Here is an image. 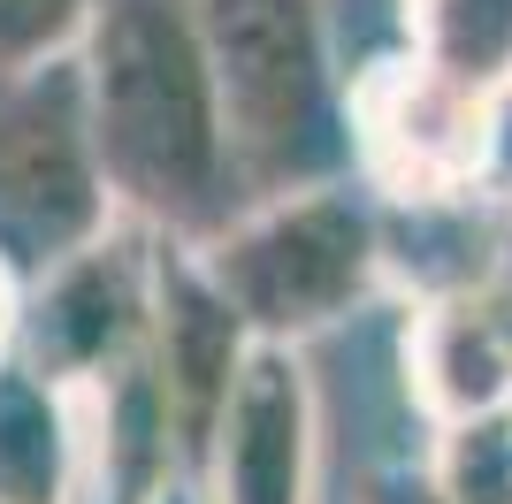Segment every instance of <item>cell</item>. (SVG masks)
Segmentation results:
<instances>
[{
  "label": "cell",
  "mask_w": 512,
  "mask_h": 504,
  "mask_svg": "<svg viewBox=\"0 0 512 504\" xmlns=\"http://www.w3.org/2000/svg\"><path fill=\"white\" fill-rule=\"evenodd\" d=\"M85 115L115 207L207 245L237 214L230 123L192 0H100L77 46Z\"/></svg>",
  "instance_id": "obj_1"
},
{
  "label": "cell",
  "mask_w": 512,
  "mask_h": 504,
  "mask_svg": "<svg viewBox=\"0 0 512 504\" xmlns=\"http://www.w3.org/2000/svg\"><path fill=\"white\" fill-rule=\"evenodd\" d=\"M207 31L214 92L230 123V168L245 207L352 168V77L329 46V0H192Z\"/></svg>",
  "instance_id": "obj_2"
},
{
  "label": "cell",
  "mask_w": 512,
  "mask_h": 504,
  "mask_svg": "<svg viewBox=\"0 0 512 504\" xmlns=\"http://www.w3.org/2000/svg\"><path fill=\"white\" fill-rule=\"evenodd\" d=\"M207 275L253 329V344H306L383 291V191L367 176H329L237 207L199 245Z\"/></svg>",
  "instance_id": "obj_3"
},
{
  "label": "cell",
  "mask_w": 512,
  "mask_h": 504,
  "mask_svg": "<svg viewBox=\"0 0 512 504\" xmlns=\"http://www.w3.org/2000/svg\"><path fill=\"white\" fill-rule=\"evenodd\" d=\"M115 214L123 207L100 176L77 54L0 77V252L54 268L62 252L100 237Z\"/></svg>",
  "instance_id": "obj_4"
},
{
  "label": "cell",
  "mask_w": 512,
  "mask_h": 504,
  "mask_svg": "<svg viewBox=\"0 0 512 504\" xmlns=\"http://www.w3.org/2000/svg\"><path fill=\"white\" fill-rule=\"evenodd\" d=\"M352 168L383 199L482 191L497 168V100L436 77L421 54H383L352 77Z\"/></svg>",
  "instance_id": "obj_5"
},
{
  "label": "cell",
  "mask_w": 512,
  "mask_h": 504,
  "mask_svg": "<svg viewBox=\"0 0 512 504\" xmlns=\"http://www.w3.org/2000/svg\"><path fill=\"white\" fill-rule=\"evenodd\" d=\"M153 245H161V230H146L138 214H115L100 237L39 268V283H23V336H16L23 367L46 375L54 390H92L100 375L146 352Z\"/></svg>",
  "instance_id": "obj_6"
},
{
  "label": "cell",
  "mask_w": 512,
  "mask_h": 504,
  "mask_svg": "<svg viewBox=\"0 0 512 504\" xmlns=\"http://www.w3.org/2000/svg\"><path fill=\"white\" fill-rule=\"evenodd\" d=\"M321 474V405L306 382L299 344H253L230 382V405L214 420L199 459L207 504H314Z\"/></svg>",
  "instance_id": "obj_7"
},
{
  "label": "cell",
  "mask_w": 512,
  "mask_h": 504,
  "mask_svg": "<svg viewBox=\"0 0 512 504\" xmlns=\"http://www.w3.org/2000/svg\"><path fill=\"white\" fill-rule=\"evenodd\" d=\"M253 352V329L237 321V306L222 298V283L207 275L192 237H169L153 245V336H146V359L161 390H169V413H176V436H184V459H192V482H199V459L214 443V420L230 405V382Z\"/></svg>",
  "instance_id": "obj_8"
},
{
  "label": "cell",
  "mask_w": 512,
  "mask_h": 504,
  "mask_svg": "<svg viewBox=\"0 0 512 504\" xmlns=\"http://www.w3.org/2000/svg\"><path fill=\"white\" fill-rule=\"evenodd\" d=\"M398 359H406V390L428 413V428L512 413V314L490 291L413 298Z\"/></svg>",
  "instance_id": "obj_9"
},
{
  "label": "cell",
  "mask_w": 512,
  "mask_h": 504,
  "mask_svg": "<svg viewBox=\"0 0 512 504\" xmlns=\"http://www.w3.org/2000/svg\"><path fill=\"white\" fill-rule=\"evenodd\" d=\"M77 428H85V497L100 504H169L176 482H192L184 436H176L169 390L153 359H123L115 375L77 390Z\"/></svg>",
  "instance_id": "obj_10"
},
{
  "label": "cell",
  "mask_w": 512,
  "mask_h": 504,
  "mask_svg": "<svg viewBox=\"0 0 512 504\" xmlns=\"http://www.w3.org/2000/svg\"><path fill=\"white\" fill-rule=\"evenodd\" d=\"M383 275L406 298L490 291V275H497V199L490 191L383 199Z\"/></svg>",
  "instance_id": "obj_11"
},
{
  "label": "cell",
  "mask_w": 512,
  "mask_h": 504,
  "mask_svg": "<svg viewBox=\"0 0 512 504\" xmlns=\"http://www.w3.org/2000/svg\"><path fill=\"white\" fill-rule=\"evenodd\" d=\"M85 497V428L77 390H54L23 359L0 367V504H77Z\"/></svg>",
  "instance_id": "obj_12"
},
{
  "label": "cell",
  "mask_w": 512,
  "mask_h": 504,
  "mask_svg": "<svg viewBox=\"0 0 512 504\" xmlns=\"http://www.w3.org/2000/svg\"><path fill=\"white\" fill-rule=\"evenodd\" d=\"M406 54L482 100H512V0H398Z\"/></svg>",
  "instance_id": "obj_13"
},
{
  "label": "cell",
  "mask_w": 512,
  "mask_h": 504,
  "mask_svg": "<svg viewBox=\"0 0 512 504\" xmlns=\"http://www.w3.org/2000/svg\"><path fill=\"white\" fill-rule=\"evenodd\" d=\"M436 489L444 504H512V413H482L459 428H436Z\"/></svg>",
  "instance_id": "obj_14"
},
{
  "label": "cell",
  "mask_w": 512,
  "mask_h": 504,
  "mask_svg": "<svg viewBox=\"0 0 512 504\" xmlns=\"http://www.w3.org/2000/svg\"><path fill=\"white\" fill-rule=\"evenodd\" d=\"M92 8L100 0H0V77L77 54L92 31Z\"/></svg>",
  "instance_id": "obj_15"
},
{
  "label": "cell",
  "mask_w": 512,
  "mask_h": 504,
  "mask_svg": "<svg viewBox=\"0 0 512 504\" xmlns=\"http://www.w3.org/2000/svg\"><path fill=\"white\" fill-rule=\"evenodd\" d=\"M16 336H23V275H16V260L0 252V367L16 359Z\"/></svg>",
  "instance_id": "obj_16"
},
{
  "label": "cell",
  "mask_w": 512,
  "mask_h": 504,
  "mask_svg": "<svg viewBox=\"0 0 512 504\" xmlns=\"http://www.w3.org/2000/svg\"><path fill=\"white\" fill-rule=\"evenodd\" d=\"M367 504H444V489H436V474H383L367 489Z\"/></svg>",
  "instance_id": "obj_17"
},
{
  "label": "cell",
  "mask_w": 512,
  "mask_h": 504,
  "mask_svg": "<svg viewBox=\"0 0 512 504\" xmlns=\"http://www.w3.org/2000/svg\"><path fill=\"white\" fill-rule=\"evenodd\" d=\"M490 298L512 314V199H497V275H490Z\"/></svg>",
  "instance_id": "obj_18"
}]
</instances>
